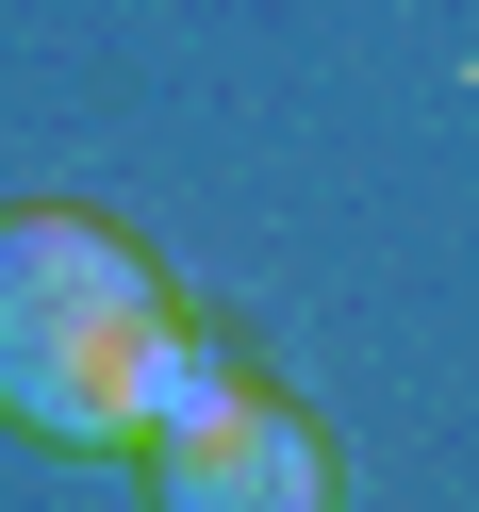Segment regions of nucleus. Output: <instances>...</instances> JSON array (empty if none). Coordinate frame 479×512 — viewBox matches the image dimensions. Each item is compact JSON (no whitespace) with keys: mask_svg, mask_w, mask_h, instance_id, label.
<instances>
[{"mask_svg":"<svg viewBox=\"0 0 479 512\" xmlns=\"http://www.w3.org/2000/svg\"><path fill=\"white\" fill-rule=\"evenodd\" d=\"M215 380H232V347L166 298V265L133 232H100V215H0V413L17 430L133 463Z\"/></svg>","mask_w":479,"mask_h":512,"instance_id":"obj_1","label":"nucleus"},{"mask_svg":"<svg viewBox=\"0 0 479 512\" xmlns=\"http://www.w3.org/2000/svg\"><path fill=\"white\" fill-rule=\"evenodd\" d=\"M133 479L166 512H314V496H347V463H331V430H314V413H281L265 380H215L199 413H166V430L133 446Z\"/></svg>","mask_w":479,"mask_h":512,"instance_id":"obj_2","label":"nucleus"}]
</instances>
